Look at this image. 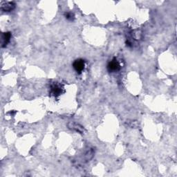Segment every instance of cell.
Returning a JSON list of instances; mask_svg holds the SVG:
<instances>
[{
  "mask_svg": "<svg viewBox=\"0 0 177 177\" xmlns=\"http://www.w3.org/2000/svg\"><path fill=\"white\" fill-rule=\"evenodd\" d=\"M63 86L58 82H54L50 85V94L55 98L59 97L64 92Z\"/></svg>",
  "mask_w": 177,
  "mask_h": 177,
  "instance_id": "cell-1",
  "label": "cell"
},
{
  "mask_svg": "<svg viewBox=\"0 0 177 177\" xmlns=\"http://www.w3.org/2000/svg\"><path fill=\"white\" fill-rule=\"evenodd\" d=\"M73 67L75 71L78 73H81L83 72L85 68V61L82 59L75 60L74 62L73 63Z\"/></svg>",
  "mask_w": 177,
  "mask_h": 177,
  "instance_id": "cell-2",
  "label": "cell"
},
{
  "mask_svg": "<svg viewBox=\"0 0 177 177\" xmlns=\"http://www.w3.org/2000/svg\"><path fill=\"white\" fill-rule=\"evenodd\" d=\"M120 69V65L116 58H113L112 61L109 62L107 65V70L109 72H116L119 71Z\"/></svg>",
  "mask_w": 177,
  "mask_h": 177,
  "instance_id": "cell-3",
  "label": "cell"
},
{
  "mask_svg": "<svg viewBox=\"0 0 177 177\" xmlns=\"http://www.w3.org/2000/svg\"><path fill=\"white\" fill-rule=\"evenodd\" d=\"M2 10L4 12H10L16 8V4L13 2H4L2 4Z\"/></svg>",
  "mask_w": 177,
  "mask_h": 177,
  "instance_id": "cell-4",
  "label": "cell"
},
{
  "mask_svg": "<svg viewBox=\"0 0 177 177\" xmlns=\"http://www.w3.org/2000/svg\"><path fill=\"white\" fill-rule=\"evenodd\" d=\"M11 39V33L6 32L4 33L2 35V47H5L8 45L9 43L10 42V40Z\"/></svg>",
  "mask_w": 177,
  "mask_h": 177,
  "instance_id": "cell-5",
  "label": "cell"
},
{
  "mask_svg": "<svg viewBox=\"0 0 177 177\" xmlns=\"http://www.w3.org/2000/svg\"><path fill=\"white\" fill-rule=\"evenodd\" d=\"M68 127H69V128L71 129V130H73L76 131L80 134H82L83 132H84V128H83L82 126H81L78 123L71 122L68 124Z\"/></svg>",
  "mask_w": 177,
  "mask_h": 177,
  "instance_id": "cell-6",
  "label": "cell"
},
{
  "mask_svg": "<svg viewBox=\"0 0 177 177\" xmlns=\"http://www.w3.org/2000/svg\"><path fill=\"white\" fill-rule=\"evenodd\" d=\"M64 16L66 17V19L69 20V21H73V20H74V19H75L74 14H73V12H65Z\"/></svg>",
  "mask_w": 177,
  "mask_h": 177,
  "instance_id": "cell-7",
  "label": "cell"
}]
</instances>
